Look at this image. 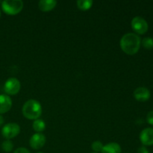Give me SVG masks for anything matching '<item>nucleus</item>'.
<instances>
[{
	"instance_id": "nucleus-1",
	"label": "nucleus",
	"mask_w": 153,
	"mask_h": 153,
	"mask_svg": "<svg viewBox=\"0 0 153 153\" xmlns=\"http://www.w3.org/2000/svg\"><path fill=\"white\" fill-rule=\"evenodd\" d=\"M120 48L126 54L135 55L139 51L141 45V40L135 33H127L120 39Z\"/></svg>"
},
{
	"instance_id": "nucleus-2",
	"label": "nucleus",
	"mask_w": 153,
	"mask_h": 153,
	"mask_svg": "<svg viewBox=\"0 0 153 153\" xmlns=\"http://www.w3.org/2000/svg\"><path fill=\"white\" fill-rule=\"evenodd\" d=\"M22 112L25 118L35 120L41 116L42 106L37 100H29L24 103Z\"/></svg>"
},
{
	"instance_id": "nucleus-3",
	"label": "nucleus",
	"mask_w": 153,
	"mask_h": 153,
	"mask_svg": "<svg viewBox=\"0 0 153 153\" xmlns=\"http://www.w3.org/2000/svg\"><path fill=\"white\" fill-rule=\"evenodd\" d=\"M23 1L21 0H4L1 1V8L7 15H16L23 8Z\"/></svg>"
},
{
	"instance_id": "nucleus-4",
	"label": "nucleus",
	"mask_w": 153,
	"mask_h": 153,
	"mask_svg": "<svg viewBox=\"0 0 153 153\" xmlns=\"http://www.w3.org/2000/svg\"><path fill=\"white\" fill-rule=\"evenodd\" d=\"M131 25L136 34H144L147 32L149 25L147 22L141 16H135L131 22Z\"/></svg>"
},
{
	"instance_id": "nucleus-5",
	"label": "nucleus",
	"mask_w": 153,
	"mask_h": 153,
	"mask_svg": "<svg viewBox=\"0 0 153 153\" xmlns=\"http://www.w3.org/2000/svg\"><path fill=\"white\" fill-rule=\"evenodd\" d=\"M20 132V127L17 123H10L3 126L1 129V134L7 140L14 138Z\"/></svg>"
},
{
	"instance_id": "nucleus-6",
	"label": "nucleus",
	"mask_w": 153,
	"mask_h": 153,
	"mask_svg": "<svg viewBox=\"0 0 153 153\" xmlns=\"http://www.w3.org/2000/svg\"><path fill=\"white\" fill-rule=\"evenodd\" d=\"M21 85L19 81L16 78H10L5 82L4 85V92L7 95L13 96L19 92Z\"/></svg>"
},
{
	"instance_id": "nucleus-7",
	"label": "nucleus",
	"mask_w": 153,
	"mask_h": 153,
	"mask_svg": "<svg viewBox=\"0 0 153 153\" xmlns=\"http://www.w3.org/2000/svg\"><path fill=\"white\" fill-rule=\"evenodd\" d=\"M46 143V137L42 133H35L31 137L29 144L33 149H40Z\"/></svg>"
},
{
	"instance_id": "nucleus-8",
	"label": "nucleus",
	"mask_w": 153,
	"mask_h": 153,
	"mask_svg": "<svg viewBox=\"0 0 153 153\" xmlns=\"http://www.w3.org/2000/svg\"><path fill=\"white\" fill-rule=\"evenodd\" d=\"M150 91L148 88H144V87H140L134 90V97L137 101L141 102H146L149 100L150 98Z\"/></svg>"
},
{
	"instance_id": "nucleus-9",
	"label": "nucleus",
	"mask_w": 153,
	"mask_h": 153,
	"mask_svg": "<svg viewBox=\"0 0 153 153\" xmlns=\"http://www.w3.org/2000/svg\"><path fill=\"white\" fill-rule=\"evenodd\" d=\"M140 140L144 146L153 145V128H144L140 134Z\"/></svg>"
},
{
	"instance_id": "nucleus-10",
	"label": "nucleus",
	"mask_w": 153,
	"mask_h": 153,
	"mask_svg": "<svg viewBox=\"0 0 153 153\" xmlns=\"http://www.w3.org/2000/svg\"><path fill=\"white\" fill-rule=\"evenodd\" d=\"M12 107V100L7 94H0V114L7 113Z\"/></svg>"
},
{
	"instance_id": "nucleus-11",
	"label": "nucleus",
	"mask_w": 153,
	"mask_h": 153,
	"mask_svg": "<svg viewBox=\"0 0 153 153\" xmlns=\"http://www.w3.org/2000/svg\"><path fill=\"white\" fill-rule=\"evenodd\" d=\"M56 4L55 0H41L38 2V7L41 11L49 12L55 8Z\"/></svg>"
},
{
	"instance_id": "nucleus-12",
	"label": "nucleus",
	"mask_w": 153,
	"mask_h": 153,
	"mask_svg": "<svg viewBox=\"0 0 153 153\" xmlns=\"http://www.w3.org/2000/svg\"><path fill=\"white\" fill-rule=\"evenodd\" d=\"M102 153H121V147L115 142L109 143L103 146Z\"/></svg>"
},
{
	"instance_id": "nucleus-13",
	"label": "nucleus",
	"mask_w": 153,
	"mask_h": 153,
	"mask_svg": "<svg viewBox=\"0 0 153 153\" xmlns=\"http://www.w3.org/2000/svg\"><path fill=\"white\" fill-rule=\"evenodd\" d=\"M32 128L37 133H41L46 128V123L43 120L37 119L33 122Z\"/></svg>"
},
{
	"instance_id": "nucleus-14",
	"label": "nucleus",
	"mask_w": 153,
	"mask_h": 153,
	"mask_svg": "<svg viewBox=\"0 0 153 153\" xmlns=\"http://www.w3.org/2000/svg\"><path fill=\"white\" fill-rule=\"evenodd\" d=\"M77 7L82 10H88L92 7L94 1L92 0H79L76 1Z\"/></svg>"
},
{
	"instance_id": "nucleus-15",
	"label": "nucleus",
	"mask_w": 153,
	"mask_h": 153,
	"mask_svg": "<svg viewBox=\"0 0 153 153\" xmlns=\"http://www.w3.org/2000/svg\"><path fill=\"white\" fill-rule=\"evenodd\" d=\"M1 149L5 152H10L13 149V143L10 140H6L1 143Z\"/></svg>"
},
{
	"instance_id": "nucleus-16",
	"label": "nucleus",
	"mask_w": 153,
	"mask_h": 153,
	"mask_svg": "<svg viewBox=\"0 0 153 153\" xmlns=\"http://www.w3.org/2000/svg\"><path fill=\"white\" fill-rule=\"evenodd\" d=\"M142 46H143V48H145L146 49H153V38L152 37H146L142 40L141 41Z\"/></svg>"
},
{
	"instance_id": "nucleus-17",
	"label": "nucleus",
	"mask_w": 153,
	"mask_h": 153,
	"mask_svg": "<svg viewBox=\"0 0 153 153\" xmlns=\"http://www.w3.org/2000/svg\"><path fill=\"white\" fill-rule=\"evenodd\" d=\"M103 144L101 141H99V140H97V141H94V143L91 145V148H92L93 150L94 151V152H102L103 148Z\"/></svg>"
},
{
	"instance_id": "nucleus-18",
	"label": "nucleus",
	"mask_w": 153,
	"mask_h": 153,
	"mask_svg": "<svg viewBox=\"0 0 153 153\" xmlns=\"http://www.w3.org/2000/svg\"><path fill=\"white\" fill-rule=\"evenodd\" d=\"M146 121L149 125L153 126V111H151L147 114L146 116Z\"/></svg>"
},
{
	"instance_id": "nucleus-19",
	"label": "nucleus",
	"mask_w": 153,
	"mask_h": 153,
	"mask_svg": "<svg viewBox=\"0 0 153 153\" xmlns=\"http://www.w3.org/2000/svg\"><path fill=\"white\" fill-rule=\"evenodd\" d=\"M13 153H31V152H30V151L28 150V149H26V148L19 147V148H17V149L13 152Z\"/></svg>"
},
{
	"instance_id": "nucleus-20",
	"label": "nucleus",
	"mask_w": 153,
	"mask_h": 153,
	"mask_svg": "<svg viewBox=\"0 0 153 153\" xmlns=\"http://www.w3.org/2000/svg\"><path fill=\"white\" fill-rule=\"evenodd\" d=\"M137 153H149V151H148V149H146L145 146H141V147H140L138 149V150H137Z\"/></svg>"
},
{
	"instance_id": "nucleus-21",
	"label": "nucleus",
	"mask_w": 153,
	"mask_h": 153,
	"mask_svg": "<svg viewBox=\"0 0 153 153\" xmlns=\"http://www.w3.org/2000/svg\"><path fill=\"white\" fill-rule=\"evenodd\" d=\"M3 123H4V118H3V117L0 114V126H1Z\"/></svg>"
},
{
	"instance_id": "nucleus-22",
	"label": "nucleus",
	"mask_w": 153,
	"mask_h": 153,
	"mask_svg": "<svg viewBox=\"0 0 153 153\" xmlns=\"http://www.w3.org/2000/svg\"><path fill=\"white\" fill-rule=\"evenodd\" d=\"M1 10H0V17H1Z\"/></svg>"
},
{
	"instance_id": "nucleus-23",
	"label": "nucleus",
	"mask_w": 153,
	"mask_h": 153,
	"mask_svg": "<svg viewBox=\"0 0 153 153\" xmlns=\"http://www.w3.org/2000/svg\"><path fill=\"white\" fill-rule=\"evenodd\" d=\"M37 153H43V152H37Z\"/></svg>"
},
{
	"instance_id": "nucleus-24",
	"label": "nucleus",
	"mask_w": 153,
	"mask_h": 153,
	"mask_svg": "<svg viewBox=\"0 0 153 153\" xmlns=\"http://www.w3.org/2000/svg\"><path fill=\"white\" fill-rule=\"evenodd\" d=\"M92 153H97V152H92Z\"/></svg>"
}]
</instances>
